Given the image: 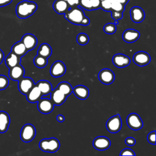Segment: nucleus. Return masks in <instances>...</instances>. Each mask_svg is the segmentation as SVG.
<instances>
[{
	"mask_svg": "<svg viewBox=\"0 0 156 156\" xmlns=\"http://www.w3.org/2000/svg\"><path fill=\"white\" fill-rule=\"evenodd\" d=\"M27 51H28L27 50L26 48L21 41H18L15 43L11 48V52H12L20 57L24 56L27 52Z\"/></svg>",
	"mask_w": 156,
	"mask_h": 156,
	"instance_id": "obj_23",
	"label": "nucleus"
},
{
	"mask_svg": "<svg viewBox=\"0 0 156 156\" xmlns=\"http://www.w3.org/2000/svg\"><path fill=\"white\" fill-rule=\"evenodd\" d=\"M54 104L49 98H41L37 104L38 110L43 114H48L54 109Z\"/></svg>",
	"mask_w": 156,
	"mask_h": 156,
	"instance_id": "obj_7",
	"label": "nucleus"
},
{
	"mask_svg": "<svg viewBox=\"0 0 156 156\" xmlns=\"http://www.w3.org/2000/svg\"><path fill=\"white\" fill-rule=\"evenodd\" d=\"M10 122L9 114L4 111H0V133H4L7 130Z\"/></svg>",
	"mask_w": 156,
	"mask_h": 156,
	"instance_id": "obj_22",
	"label": "nucleus"
},
{
	"mask_svg": "<svg viewBox=\"0 0 156 156\" xmlns=\"http://www.w3.org/2000/svg\"><path fill=\"white\" fill-rule=\"evenodd\" d=\"M79 6L82 9L92 10V7L90 0H79Z\"/></svg>",
	"mask_w": 156,
	"mask_h": 156,
	"instance_id": "obj_32",
	"label": "nucleus"
},
{
	"mask_svg": "<svg viewBox=\"0 0 156 156\" xmlns=\"http://www.w3.org/2000/svg\"><path fill=\"white\" fill-rule=\"evenodd\" d=\"M147 141L152 144H155V130L150 132L147 135Z\"/></svg>",
	"mask_w": 156,
	"mask_h": 156,
	"instance_id": "obj_36",
	"label": "nucleus"
},
{
	"mask_svg": "<svg viewBox=\"0 0 156 156\" xmlns=\"http://www.w3.org/2000/svg\"><path fill=\"white\" fill-rule=\"evenodd\" d=\"M4 54L3 51L0 49V64L2 62L3 60H4Z\"/></svg>",
	"mask_w": 156,
	"mask_h": 156,
	"instance_id": "obj_44",
	"label": "nucleus"
},
{
	"mask_svg": "<svg viewBox=\"0 0 156 156\" xmlns=\"http://www.w3.org/2000/svg\"><path fill=\"white\" fill-rule=\"evenodd\" d=\"M140 32L133 29H128L124 30L122 34V38L127 43H133L136 41L140 37Z\"/></svg>",
	"mask_w": 156,
	"mask_h": 156,
	"instance_id": "obj_19",
	"label": "nucleus"
},
{
	"mask_svg": "<svg viewBox=\"0 0 156 156\" xmlns=\"http://www.w3.org/2000/svg\"><path fill=\"white\" fill-rule=\"evenodd\" d=\"M12 0H0V7H4L10 4Z\"/></svg>",
	"mask_w": 156,
	"mask_h": 156,
	"instance_id": "obj_41",
	"label": "nucleus"
},
{
	"mask_svg": "<svg viewBox=\"0 0 156 156\" xmlns=\"http://www.w3.org/2000/svg\"><path fill=\"white\" fill-rule=\"evenodd\" d=\"M52 7L58 14H65L70 8L67 2L63 0H55L52 4Z\"/></svg>",
	"mask_w": 156,
	"mask_h": 156,
	"instance_id": "obj_21",
	"label": "nucleus"
},
{
	"mask_svg": "<svg viewBox=\"0 0 156 156\" xmlns=\"http://www.w3.org/2000/svg\"><path fill=\"white\" fill-rule=\"evenodd\" d=\"M57 89L62 91L65 96H69L73 92V87L71 85L67 82H62L58 84Z\"/></svg>",
	"mask_w": 156,
	"mask_h": 156,
	"instance_id": "obj_27",
	"label": "nucleus"
},
{
	"mask_svg": "<svg viewBox=\"0 0 156 156\" xmlns=\"http://www.w3.org/2000/svg\"><path fill=\"white\" fill-rule=\"evenodd\" d=\"M66 2L70 8L79 6V0H67Z\"/></svg>",
	"mask_w": 156,
	"mask_h": 156,
	"instance_id": "obj_40",
	"label": "nucleus"
},
{
	"mask_svg": "<svg viewBox=\"0 0 156 156\" xmlns=\"http://www.w3.org/2000/svg\"><path fill=\"white\" fill-rule=\"evenodd\" d=\"M73 91L76 98L81 100L86 99L88 97L90 93L88 88L87 87L82 85L76 86L73 88Z\"/></svg>",
	"mask_w": 156,
	"mask_h": 156,
	"instance_id": "obj_20",
	"label": "nucleus"
},
{
	"mask_svg": "<svg viewBox=\"0 0 156 156\" xmlns=\"http://www.w3.org/2000/svg\"><path fill=\"white\" fill-rule=\"evenodd\" d=\"M9 83L8 78L4 75H0V90L5 89Z\"/></svg>",
	"mask_w": 156,
	"mask_h": 156,
	"instance_id": "obj_33",
	"label": "nucleus"
},
{
	"mask_svg": "<svg viewBox=\"0 0 156 156\" xmlns=\"http://www.w3.org/2000/svg\"><path fill=\"white\" fill-rule=\"evenodd\" d=\"M34 63L37 67L39 68H43L48 64V58L37 55L34 59Z\"/></svg>",
	"mask_w": 156,
	"mask_h": 156,
	"instance_id": "obj_28",
	"label": "nucleus"
},
{
	"mask_svg": "<svg viewBox=\"0 0 156 156\" xmlns=\"http://www.w3.org/2000/svg\"><path fill=\"white\" fill-rule=\"evenodd\" d=\"M130 16L133 22L139 23L144 20L145 13L141 7L134 6L130 10Z\"/></svg>",
	"mask_w": 156,
	"mask_h": 156,
	"instance_id": "obj_12",
	"label": "nucleus"
},
{
	"mask_svg": "<svg viewBox=\"0 0 156 156\" xmlns=\"http://www.w3.org/2000/svg\"><path fill=\"white\" fill-rule=\"evenodd\" d=\"M64 16L71 23L76 25H81L83 18L86 16L83 9L80 7L77 6L69 8L64 14Z\"/></svg>",
	"mask_w": 156,
	"mask_h": 156,
	"instance_id": "obj_2",
	"label": "nucleus"
},
{
	"mask_svg": "<svg viewBox=\"0 0 156 156\" xmlns=\"http://www.w3.org/2000/svg\"><path fill=\"white\" fill-rule=\"evenodd\" d=\"M98 77L101 83L105 85H110L115 80V74L112 70L104 68L99 71Z\"/></svg>",
	"mask_w": 156,
	"mask_h": 156,
	"instance_id": "obj_8",
	"label": "nucleus"
},
{
	"mask_svg": "<svg viewBox=\"0 0 156 156\" xmlns=\"http://www.w3.org/2000/svg\"><path fill=\"white\" fill-rule=\"evenodd\" d=\"M108 1H110L111 3H112V2H115V1H116L117 0H108Z\"/></svg>",
	"mask_w": 156,
	"mask_h": 156,
	"instance_id": "obj_47",
	"label": "nucleus"
},
{
	"mask_svg": "<svg viewBox=\"0 0 156 156\" xmlns=\"http://www.w3.org/2000/svg\"><path fill=\"white\" fill-rule=\"evenodd\" d=\"M111 4H112V3L110 1H108V0H102V1H101L100 8L102 9V10H104V11L110 12L112 10Z\"/></svg>",
	"mask_w": 156,
	"mask_h": 156,
	"instance_id": "obj_34",
	"label": "nucleus"
},
{
	"mask_svg": "<svg viewBox=\"0 0 156 156\" xmlns=\"http://www.w3.org/2000/svg\"><path fill=\"white\" fill-rule=\"evenodd\" d=\"M120 155H132V156H135V154L133 152V150L129 148H126L123 150L121 151L120 153Z\"/></svg>",
	"mask_w": 156,
	"mask_h": 156,
	"instance_id": "obj_37",
	"label": "nucleus"
},
{
	"mask_svg": "<svg viewBox=\"0 0 156 156\" xmlns=\"http://www.w3.org/2000/svg\"><path fill=\"white\" fill-rule=\"evenodd\" d=\"M35 83L34 80L29 77H23L18 80V89L20 91L26 95L27 93L34 86Z\"/></svg>",
	"mask_w": 156,
	"mask_h": 156,
	"instance_id": "obj_9",
	"label": "nucleus"
},
{
	"mask_svg": "<svg viewBox=\"0 0 156 156\" xmlns=\"http://www.w3.org/2000/svg\"><path fill=\"white\" fill-rule=\"evenodd\" d=\"M110 140L104 136H99L95 138L93 141L94 147L99 151L106 150L110 146Z\"/></svg>",
	"mask_w": 156,
	"mask_h": 156,
	"instance_id": "obj_13",
	"label": "nucleus"
},
{
	"mask_svg": "<svg viewBox=\"0 0 156 156\" xmlns=\"http://www.w3.org/2000/svg\"><path fill=\"white\" fill-rule=\"evenodd\" d=\"M35 85L40 89V91L42 93V96L50 94L51 91L52 90V85L48 80H40Z\"/></svg>",
	"mask_w": 156,
	"mask_h": 156,
	"instance_id": "obj_25",
	"label": "nucleus"
},
{
	"mask_svg": "<svg viewBox=\"0 0 156 156\" xmlns=\"http://www.w3.org/2000/svg\"><path fill=\"white\" fill-rule=\"evenodd\" d=\"M37 53L38 55L48 58L52 54L51 47L47 43H43L40 46Z\"/></svg>",
	"mask_w": 156,
	"mask_h": 156,
	"instance_id": "obj_26",
	"label": "nucleus"
},
{
	"mask_svg": "<svg viewBox=\"0 0 156 156\" xmlns=\"http://www.w3.org/2000/svg\"><path fill=\"white\" fill-rule=\"evenodd\" d=\"M133 61L136 65L140 66H143L150 63L151 57L146 52L139 51L134 54L133 57Z\"/></svg>",
	"mask_w": 156,
	"mask_h": 156,
	"instance_id": "obj_10",
	"label": "nucleus"
},
{
	"mask_svg": "<svg viewBox=\"0 0 156 156\" xmlns=\"http://www.w3.org/2000/svg\"><path fill=\"white\" fill-rule=\"evenodd\" d=\"M118 2H121V4H124V5H126L128 3V2L129 1V0H117Z\"/></svg>",
	"mask_w": 156,
	"mask_h": 156,
	"instance_id": "obj_45",
	"label": "nucleus"
},
{
	"mask_svg": "<svg viewBox=\"0 0 156 156\" xmlns=\"http://www.w3.org/2000/svg\"><path fill=\"white\" fill-rule=\"evenodd\" d=\"M26 99L30 103L38 102L42 96V93L38 87L35 84L31 90L27 93Z\"/></svg>",
	"mask_w": 156,
	"mask_h": 156,
	"instance_id": "obj_18",
	"label": "nucleus"
},
{
	"mask_svg": "<svg viewBox=\"0 0 156 156\" xmlns=\"http://www.w3.org/2000/svg\"><path fill=\"white\" fill-rule=\"evenodd\" d=\"M126 122L128 126L135 130H139L143 127V122L140 116L135 113H132L129 114L126 119Z\"/></svg>",
	"mask_w": 156,
	"mask_h": 156,
	"instance_id": "obj_6",
	"label": "nucleus"
},
{
	"mask_svg": "<svg viewBox=\"0 0 156 156\" xmlns=\"http://www.w3.org/2000/svg\"><path fill=\"white\" fill-rule=\"evenodd\" d=\"M114 65L118 68H124L128 66L130 63V58L122 54H115L112 58Z\"/></svg>",
	"mask_w": 156,
	"mask_h": 156,
	"instance_id": "obj_15",
	"label": "nucleus"
},
{
	"mask_svg": "<svg viewBox=\"0 0 156 156\" xmlns=\"http://www.w3.org/2000/svg\"><path fill=\"white\" fill-rule=\"evenodd\" d=\"M63 1H67V0H63Z\"/></svg>",
	"mask_w": 156,
	"mask_h": 156,
	"instance_id": "obj_48",
	"label": "nucleus"
},
{
	"mask_svg": "<svg viewBox=\"0 0 156 156\" xmlns=\"http://www.w3.org/2000/svg\"><path fill=\"white\" fill-rule=\"evenodd\" d=\"M37 7V4L35 2L29 1H21L16 6V14L20 18H27L35 12Z\"/></svg>",
	"mask_w": 156,
	"mask_h": 156,
	"instance_id": "obj_1",
	"label": "nucleus"
},
{
	"mask_svg": "<svg viewBox=\"0 0 156 156\" xmlns=\"http://www.w3.org/2000/svg\"><path fill=\"white\" fill-rule=\"evenodd\" d=\"M39 147L44 152L53 153L60 148V142L55 138H44L40 141Z\"/></svg>",
	"mask_w": 156,
	"mask_h": 156,
	"instance_id": "obj_3",
	"label": "nucleus"
},
{
	"mask_svg": "<svg viewBox=\"0 0 156 156\" xmlns=\"http://www.w3.org/2000/svg\"><path fill=\"white\" fill-rule=\"evenodd\" d=\"M90 23V19H89L88 17L85 16V17L83 18V21H82V22L81 25H82V26H88V25H89Z\"/></svg>",
	"mask_w": 156,
	"mask_h": 156,
	"instance_id": "obj_42",
	"label": "nucleus"
},
{
	"mask_svg": "<svg viewBox=\"0 0 156 156\" xmlns=\"http://www.w3.org/2000/svg\"><path fill=\"white\" fill-rule=\"evenodd\" d=\"M116 30V25H115L114 23H109L104 25V31L105 33L112 35L113 34Z\"/></svg>",
	"mask_w": 156,
	"mask_h": 156,
	"instance_id": "obj_30",
	"label": "nucleus"
},
{
	"mask_svg": "<svg viewBox=\"0 0 156 156\" xmlns=\"http://www.w3.org/2000/svg\"><path fill=\"white\" fill-rule=\"evenodd\" d=\"M136 143L135 139L133 137H127L126 140H125V143L130 146H133Z\"/></svg>",
	"mask_w": 156,
	"mask_h": 156,
	"instance_id": "obj_39",
	"label": "nucleus"
},
{
	"mask_svg": "<svg viewBox=\"0 0 156 156\" xmlns=\"http://www.w3.org/2000/svg\"><path fill=\"white\" fill-rule=\"evenodd\" d=\"M66 72V66L63 62L60 60L55 62L50 69V73L54 77H58L65 74Z\"/></svg>",
	"mask_w": 156,
	"mask_h": 156,
	"instance_id": "obj_11",
	"label": "nucleus"
},
{
	"mask_svg": "<svg viewBox=\"0 0 156 156\" xmlns=\"http://www.w3.org/2000/svg\"><path fill=\"white\" fill-rule=\"evenodd\" d=\"M36 130L31 124H26L22 127L20 132V138L25 143L31 141L35 136Z\"/></svg>",
	"mask_w": 156,
	"mask_h": 156,
	"instance_id": "obj_4",
	"label": "nucleus"
},
{
	"mask_svg": "<svg viewBox=\"0 0 156 156\" xmlns=\"http://www.w3.org/2000/svg\"><path fill=\"white\" fill-rule=\"evenodd\" d=\"M92 7V10H97L100 8L101 1L100 0H90Z\"/></svg>",
	"mask_w": 156,
	"mask_h": 156,
	"instance_id": "obj_38",
	"label": "nucleus"
},
{
	"mask_svg": "<svg viewBox=\"0 0 156 156\" xmlns=\"http://www.w3.org/2000/svg\"><path fill=\"white\" fill-rule=\"evenodd\" d=\"M50 94V99L51 100L54 105H60L63 104L66 99L67 96L57 88L52 90Z\"/></svg>",
	"mask_w": 156,
	"mask_h": 156,
	"instance_id": "obj_17",
	"label": "nucleus"
},
{
	"mask_svg": "<svg viewBox=\"0 0 156 156\" xmlns=\"http://www.w3.org/2000/svg\"><path fill=\"white\" fill-rule=\"evenodd\" d=\"M21 41L24 44L28 51L34 49L37 44V39L36 37L31 34H24Z\"/></svg>",
	"mask_w": 156,
	"mask_h": 156,
	"instance_id": "obj_16",
	"label": "nucleus"
},
{
	"mask_svg": "<svg viewBox=\"0 0 156 156\" xmlns=\"http://www.w3.org/2000/svg\"><path fill=\"white\" fill-rule=\"evenodd\" d=\"M24 68L22 65L19 64L9 68V76L12 80L18 81L24 76Z\"/></svg>",
	"mask_w": 156,
	"mask_h": 156,
	"instance_id": "obj_14",
	"label": "nucleus"
},
{
	"mask_svg": "<svg viewBox=\"0 0 156 156\" xmlns=\"http://www.w3.org/2000/svg\"><path fill=\"white\" fill-rule=\"evenodd\" d=\"M76 41L80 45H85L89 41V37L85 33H80L76 37Z\"/></svg>",
	"mask_w": 156,
	"mask_h": 156,
	"instance_id": "obj_29",
	"label": "nucleus"
},
{
	"mask_svg": "<svg viewBox=\"0 0 156 156\" xmlns=\"http://www.w3.org/2000/svg\"><path fill=\"white\" fill-rule=\"evenodd\" d=\"M114 24H115V25L118 24V20H115V23H114Z\"/></svg>",
	"mask_w": 156,
	"mask_h": 156,
	"instance_id": "obj_46",
	"label": "nucleus"
},
{
	"mask_svg": "<svg viewBox=\"0 0 156 156\" xmlns=\"http://www.w3.org/2000/svg\"><path fill=\"white\" fill-rule=\"evenodd\" d=\"M20 62L21 57H18L12 52H10L5 58V63L9 68L20 64Z\"/></svg>",
	"mask_w": 156,
	"mask_h": 156,
	"instance_id": "obj_24",
	"label": "nucleus"
},
{
	"mask_svg": "<svg viewBox=\"0 0 156 156\" xmlns=\"http://www.w3.org/2000/svg\"><path fill=\"white\" fill-rule=\"evenodd\" d=\"M111 9L113 11H117V12H123L124 11V9H125V5L121 4V2L116 1L112 3Z\"/></svg>",
	"mask_w": 156,
	"mask_h": 156,
	"instance_id": "obj_31",
	"label": "nucleus"
},
{
	"mask_svg": "<svg viewBox=\"0 0 156 156\" xmlns=\"http://www.w3.org/2000/svg\"><path fill=\"white\" fill-rule=\"evenodd\" d=\"M122 127V121L119 114L110 118L106 122V128L112 133L118 132Z\"/></svg>",
	"mask_w": 156,
	"mask_h": 156,
	"instance_id": "obj_5",
	"label": "nucleus"
},
{
	"mask_svg": "<svg viewBox=\"0 0 156 156\" xmlns=\"http://www.w3.org/2000/svg\"><path fill=\"white\" fill-rule=\"evenodd\" d=\"M123 12H117V11H111V16L115 20H119L122 19L123 17Z\"/></svg>",
	"mask_w": 156,
	"mask_h": 156,
	"instance_id": "obj_35",
	"label": "nucleus"
},
{
	"mask_svg": "<svg viewBox=\"0 0 156 156\" xmlns=\"http://www.w3.org/2000/svg\"><path fill=\"white\" fill-rule=\"evenodd\" d=\"M57 120L60 122H62L65 121V117L62 115H58L57 116Z\"/></svg>",
	"mask_w": 156,
	"mask_h": 156,
	"instance_id": "obj_43",
	"label": "nucleus"
}]
</instances>
